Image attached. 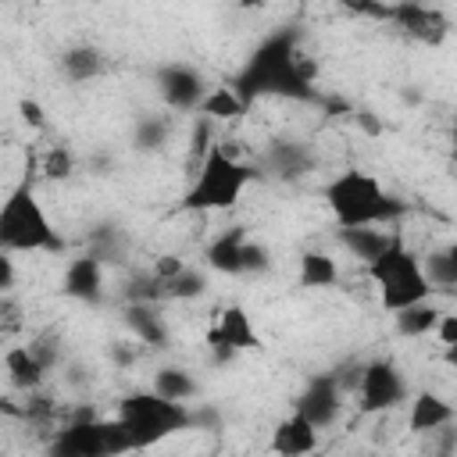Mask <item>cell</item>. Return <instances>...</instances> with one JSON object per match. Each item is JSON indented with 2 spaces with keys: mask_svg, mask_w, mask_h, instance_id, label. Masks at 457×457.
I'll return each instance as SVG.
<instances>
[{
  "mask_svg": "<svg viewBox=\"0 0 457 457\" xmlns=\"http://www.w3.org/2000/svg\"><path fill=\"white\" fill-rule=\"evenodd\" d=\"M318 64L303 54L296 29H278L246 57V64L228 79V86L253 107L261 96L296 100V104H318L314 93Z\"/></svg>",
  "mask_w": 457,
  "mask_h": 457,
  "instance_id": "obj_1",
  "label": "cell"
},
{
  "mask_svg": "<svg viewBox=\"0 0 457 457\" xmlns=\"http://www.w3.org/2000/svg\"><path fill=\"white\" fill-rule=\"evenodd\" d=\"M261 171L253 164H246L232 146L225 143H211L204 161L193 171V182L182 196V211H196V214H211V211H228L239 204L243 189L257 179Z\"/></svg>",
  "mask_w": 457,
  "mask_h": 457,
  "instance_id": "obj_2",
  "label": "cell"
},
{
  "mask_svg": "<svg viewBox=\"0 0 457 457\" xmlns=\"http://www.w3.org/2000/svg\"><path fill=\"white\" fill-rule=\"evenodd\" d=\"M325 204L336 225H393L407 214V204L393 196L371 171L346 168L325 186Z\"/></svg>",
  "mask_w": 457,
  "mask_h": 457,
  "instance_id": "obj_3",
  "label": "cell"
},
{
  "mask_svg": "<svg viewBox=\"0 0 457 457\" xmlns=\"http://www.w3.org/2000/svg\"><path fill=\"white\" fill-rule=\"evenodd\" d=\"M0 250L11 253H61L64 239L50 225L36 182L25 175L4 200H0Z\"/></svg>",
  "mask_w": 457,
  "mask_h": 457,
  "instance_id": "obj_4",
  "label": "cell"
},
{
  "mask_svg": "<svg viewBox=\"0 0 457 457\" xmlns=\"http://www.w3.org/2000/svg\"><path fill=\"white\" fill-rule=\"evenodd\" d=\"M368 278L375 282L378 289V303L386 314L407 307V303H418L425 296H432V286L425 278V268H421V257L400 239V232L389 239V246L368 261Z\"/></svg>",
  "mask_w": 457,
  "mask_h": 457,
  "instance_id": "obj_5",
  "label": "cell"
},
{
  "mask_svg": "<svg viewBox=\"0 0 457 457\" xmlns=\"http://www.w3.org/2000/svg\"><path fill=\"white\" fill-rule=\"evenodd\" d=\"M118 418L132 439V450H146V446H157L161 439H168L171 432H182L193 425V411L179 400H164L161 393L154 389H139V393H129L121 403H118Z\"/></svg>",
  "mask_w": 457,
  "mask_h": 457,
  "instance_id": "obj_6",
  "label": "cell"
},
{
  "mask_svg": "<svg viewBox=\"0 0 457 457\" xmlns=\"http://www.w3.org/2000/svg\"><path fill=\"white\" fill-rule=\"evenodd\" d=\"M132 439L121 425V418H82L54 428L50 453L57 457H107V453H129Z\"/></svg>",
  "mask_w": 457,
  "mask_h": 457,
  "instance_id": "obj_7",
  "label": "cell"
},
{
  "mask_svg": "<svg viewBox=\"0 0 457 457\" xmlns=\"http://www.w3.org/2000/svg\"><path fill=\"white\" fill-rule=\"evenodd\" d=\"M353 396H357L361 414H386L407 400V378L400 375V368L389 357H375V361L361 364Z\"/></svg>",
  "mask_w": 457,
  "mask_h": 457,
  "instance_id": "obj_8",
  "label": "cell"
},
{
  "mask_svg": "<svg viewBox=\"0 0 457 457\" xmlns=\"http://www.w3.org/2000/svg\"><path fill=\"white\" fill-rule=\"evenodd\" d=\"M386 21L425 46H439L450 36V18L436 4H421V0H389Z\"/></svg>",
  "mask_w": 457,
  "mask_h": 457,
  "instance_id": "obj_9",
  "label": "cell"
},
{
  "mask_svg": "<svg viewBox=\"0 0 457 457\" xmlns=\"http://www.w3.org/2000/svg\"><path fill=\"white\" fill-rule=\"evenodd\" d=\"M207 346L218 353V361H232L243 350H257L261 336H257L250 314L239 303H228L218 311V321L207 328Z\"/></svg>",
  "mask_w": 457,
  "mask_h": 457,
  "instance_id": "obj_10",
  "label": "cell"
},
{
  "mask_svg": "<svg viewBox=\"0 0 457 457\" xmlns=\"http://www.w3.org/2000/svg\"><path fill=\"white\" fill-rule=\"evenodd\" d=\"M343 396H346V393L339 389L336 375H314V378L303 386V393L296 396L293 411H300V414L321 432V428H328V425L339 421V414H343Z\"/></svg>",
  "mask_w": 457,
  "mask_h": 457,
  "instance_id": "obj_11",
  "label": "cell"
},
{
  "mask_svg": "<svg viewBox=\"0 0 457 457\" xmlns=\"http://www.w3.org/2000/svg\"><path fill=\"white\" fill-rule=\"evenodd\" d=\"M157 93H161L164 107L182 111V114H193L196 104H200V96L207 93V82L189 64H164V68H157Z\"/></svg>",
  "mask_w": 457,
  "mask_h": 457,
  "instance_id": "obj_12",
  "label": "cell"
},
{
  "mask_svg": "<svg viewBox=\"0 0 457 457\" xmlns=\"http://www.w3.org/2000/svg\"><path fill=\"white\" fill-rule=\"evenodd\" d=\"M61 289H64V296H71L79 303H89V307L100 303L104 300V264L89 250L79 253V257H71L68 268H64Z\"/></svg>",
  "mask_w": 457,
  "mask_h": 457,
  "instance_id": "obj_13",
  "label": "cell"
},
{
  "mask_svg": "<svg viewBox=\"0 0 457 457\" xmlns=\"http://www.w3.org/2000/svg\"><path fill=\"white\" fill-rule=\"evenodd\" d=\"M453 418H457L453 403L443 400L439 393H428V389H425V393H418V396L411 400L407 428L418 432V436H432V432H439L443 425H453Z\"/></svg>",
  "mask_w": 457,
  "mask_h": 457,
  "instance_id": "obj_14",
  "label": "cell"
},
{
  "mask_svg": "<svg viewBox=\"0 0 457 457\" xmlns=\"http://www.w3.org/2000/svg\"><path fill=\"white\" fill-rule=\"evenodd\" d=\"M243 239H246V228L243 225H232L225 232H218L207 250H204V264L218 275H243Z\"/></svg>",
  "mask_w": 457,
  "mask_h": 457,
  "instance_id": "obj_15",
  "label": "cell"
},
{
  "mask_svg": "<svg viewBox=\"0 0 457 457\" xmlns=\"http://www.w3.org/2000/svg\"><path fill=\"white\" fill-rule=\"evenodd\" d=\"M318 446V428L300 414L293 411L289 418H282L275 425V436H271V450L275 453H286V457H300V453H311Z\"/></svg>",
  "mask_w": 457,
  "mask_h": 457,
  "instance_id": "obj_16",
  "label": "cell"
},
{
  "mask_svg": "<svg viewBox=\"0 0 457 457\" xmlns=\"http://www.w3.org/2000/svg\"><path fill=\"white\" fill-rule=\"evenodd\" d=\"M246 111H250V104H246L228 82H218V86H207V93L200 96V104H196L193 114H200V118H207V121H236V118H243Z\"/></svg>",
  "mask_w": 457,
  "mask_h": 457,
  "instance_id": "obj_17",
  "label": "cell"
},
{
  "mask_svg": "<svg viewBox=\"0 0 457 457\" xmlns=\"http://www.w3.org/2000/svg\"><path fill=\"white\" fill-rule=\"evenodd\" d=\"M393 236H396V232H386L382 225H343V228H339L343 250H346L350 257H357L361 264H368L371 257H378V253L389 246Z\"/></svg>",
  "mask_w": 457,
  "mask_h": 457,
  "instance_id": "obj_18",
  "label": "cell"
},
{
  "mask_svg": "<svg viewBox=\"0 0 457 457\" xmlns=\"http://www.w3.org/2000/svg\"><path fill=\"white\" fill-rule=\"evenodd\" d=\"M125 325L136 336V343H143L150 350H161L168 343V321L157 314V303H129Z\"/></svg>",
  "mask_w": 457,
  "mask_h": 457,
  "instance_id": "obj_19",
  "label": "cell"
},
{
  "mask_svg": "<svg viewBox=\"0 0 457 457\" xmlns=\"http://www.w3.org/2000/svg\"><path fill=\"white\" fill-rule=\"evenodd\" d=\"M439 314H443V307H436L432 296H425V300H418V303H407V307L393 311V328H396V336H403V339H421V336H432Z\"/></svg>",
  "mask_w": 457,
  "mask_h": 457,
  "instance_id": "obj_20",
  "label": "cell"
},
{
  "mask_svg": "<svg viewBox=\"0 0 457 457\" xmlns=\"http://www.w3.org/2000/svg\"><path fill=\"white\" fill-rule=\"evenodd\" d=\"M4 371H7V378H11V386L18 389V393H29V389H39L43 382H46V368L36 361V353L21 343V346H11L7 353H4Z\"/></svg>",
  "mask_w": 457,
  "mask_h": 457,
  "instance_id": "obj_21",
  "label": "cell"
},
{
  "mask_svg": "<svg viewBox=\"0 0 457 457\" xmlns=\"http://www.w3.org/2000/svg\"><path fill=\"white\" fill-rule=\"evenodd\" d=\"M264 168H268L271 175H278V179H300V175L311 171V154H307V146H300V143L278 139V143H271V146L264 150Z\"/></svg>",
  "mask_w": 457,
  "mask_h": 457,
  "instance_id": "obj_22",
  "label": "cell"
},
{
  "mask_svg": "<svg viewBox=\"0 0 457 457\" xmlns=\"http://www.w3.org/2000/svg\"><path fill=\"white\" fill-rule=\"evenodd\" d=\"M104 54L96 50V46H86V43H79V46H68V50H61V57H57V68H61V75L68 79V82H93L100 71H104Z\"/></svg>",
  "mask_w": 457,
  "mask_h": 457,
  "instance_id": "obj_23",
  "label": "cell"
},
{
  "mask_svg": "<svg viewBox=\"0 0 457 457\" xmlns=\"http://www.w3.org/2000/svg\"><path fill=\"white\" fill-rule=\"evenodd\" d=\"M296 278H300L303 289H328V286L339 282V264L321 250H307V253H300Z\"/></svg>",
  "mask_w": 457,
  "mask_h": 457,
  "instance_id": "obj_24",
  "label": "cell"
},
{
  "mask_svg": "<svg viewBox=\"0 0 457 457\" xmlns=\"http://www.w3.org/2000/svg\"><path fill=\"white\" fill-rule=\"evenodd\" d=\"M29 168H32V171H29L32 182H36V175H39V179H50V182H64V179H71V171H75V157H71L68 146L50 143V146L36 157V164H29Z\"/></svg>",
  "mask_w": 457,
  "mask_h": 457,
  "instance_id": "obj_25",
  "label": "cell"
},
{
  "mask_svg": "<svg viewBox=\"0 0 457 457\" xmlns=\"http://www.w3.org/2000/svg\"><path fill=\"white\" fill-rule=\"evenodd\" d=\"M421 268H425V278L436 289L450 293L457 286V246H443V250H432L428 257H421Z\"/></svg>",
  "mask_w": 457,
  "mask_h": 457,
  "instance_id": "obj_26",
  "label": "cell"
},
{
  "mask_svg": "<svg viewBox=\"0 0 457 457\" xmlns=\"http://www.w3.org/2000/svg\"><path fill=\"white\" fill-rule=\"evenodd\" d=\"M154 393H161L164 400H179V403H186V400H193L196 393H200V382L186 371V368H161L157 375H154V386H150Z\"/></svg>",
  "mask_w": 457,
  "mask_h": 457,
  "instance_id": "obj_27",
  "label": "cell"
},
{
  "mask_svg": "<svg viewBox=\"0 0 457 457\" xmlns=\"http://www.w3.org/2000/svg\"><path fill=\"white\" fill-rule=\"evenodd\" d=\"M204 289H207V275L200 268L186 264L179 275H171L161 286V300H196V296H204Z\"/></svg>",
  "mask_w": 457,
  "mask_h": 457,
  "instance_id": "obj_28",
  "label": "cell"
},
{
  "mask_svg": "<svg viewBox=\"0 0 457 457\" xmlns=\"http://www.w3.org/2000/svg\"><path fill=\"white\" fill-rule=\"evenodd\" d=\"M168 132H171V125L164 114H143L136 125V146L139 150H161L168 143Z\"/></svg>",
  "mask_w": 457,
  "mask_h": 457,
  "instance_id": "obj_29",
  "label": "cell"
},
{
  "mask_svg": "<svg viewBox=\"0 0 457 457\" xmlns=\"http://www.w3.org/2000/svg\"><path fill=\"white\" fill-rule=\"evenodd\" d=\"M243 275H264L271 268V253L264 243H253V239H243Z\"/></svg>",
  "mask_w": 457,
  "mask_h": 457,
  "instance_id": "obj_30",
  "label": "cell"
},
{
  "mask_svg": "<svg viewBox=\"0 0 457 457\" xmlns=\"http://www.w3.org/2000/svg\"><path fill=\"white\" fill-rule=\"evenodd\" d=\"M25 346L36 353V361H39L46 371H50V368L61 361V343H57V336H50V332H39V336H32Z\"/></svg>",
  "mask_w": 457,
  "mask_h": 457,
  "instance_id": "obj_31",
  "label": "cell"
},
{
  "mask_svg": "<svg viewBox=\"0 0 457 457\" xmlns=\"http://www.w3.org/2000/svg\"><path fill=\"white\" fill-rule=\"evenodd\" d=\"M432 336H436L439 346L446 350V361H453V357H457V314H453V311H443L439 321H436V328H432Z\"/></svg>",
  "mask_w": 457,
  "mask_h": 457,
  "instance_id": "obj_32",
  "label": "cell"
},
{
  "mask_svg": "<svg viewBox=\"0 0 457 457\" xmlns=\"http://www.w3.org/2000/svg\"><path fill=\"white\" fill-rule=\"evenodd\" d=\"M336 4L350 14H357V18H371V21L389 18V0H336Z\"/></svg>",
  "mask_w": 457,
  "mask_h": 457,
  "instance_id": "obj_33",
  "label": "cell"
},
{
  "mask_svg": "<svg viewBox=\"0 0 457 457\" xmlns=\"http://www.w3.org/2000/svg\"><path fill=\"white\" fill-rule=\"evenodd\" d=\"M18 114H21V121H25L29 129H36V132H43V129H46V111H43V104H39V100H32V96L18 100Z\"/></svg>",
  "mask_w": 457,
  "mask_h": 457,
  "instance_id": "obj_34",
  "label": "cell"
},
{
  "mask_svg": "<svg viewBox=\"0 0 457 457\" xmlns=\"http://www.w3.org/2000/svg\"><path fill=\"white\" fill-rule=\"evenodd\" d=\"M182 268H186V261H182L179 253H161V257H157V261L150 264V275H154V278H157V282L164 286V282H168L171 275H179Z\"/></svg>",
  "mask_w": 457,
  "mask_h": 457,
  "instance_id": "obj_35",
  "label": "cell"
},
{
  "mask_svg": "<svg viewBox=\"0 0 457 457\" xmlns=\"http://www.w3.org/2000/svg\"><path fill=\"white\" fill-rule=\"evenodd\" d=\"M14 282H18V268H14V261H11V250H0V296L11 293Z\"/></svg>",
  "mask_w": 457,
  "mask_h": 457,
  "instance_id": "obj_36",
  "label": "cell"
},
{
  "mask_svg": "<svg viewBox=\"0 0 457 457\" xmlns=\"http://www.w3.org/2000/svg\"><path fill=\"white\" fill-rule=\"evenodd\" d=\"M236 4H239V11H261V7H268L275 0H236Z\"/></svg>",
  "mask_w": 457,
  "mask_h": 457,
  "instance_id": "obj_37",
  "label": "cell"
}]
</instances>
